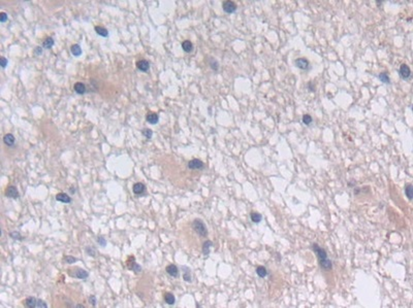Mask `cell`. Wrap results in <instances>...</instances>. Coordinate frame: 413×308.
I'll use <instances>...</instances> for the list:
<instances>
[{
  "label": "cell",
  "mask_w": 413,
  "mask_h": 308,
  "mask_svg": "<svg viewBox=\"0 0 413 308\" xmlns=\"http://www.w3.org/2000/svg\"><path fill=\"white\" fill-rule=\"evenodd\" d=\"M312 249L314 250V252L316 254V256H317L320 267L326 271H330L331 268H333V263H331V261L328 258L326 250L324 249H322V247H320L317 243L312 244Z\"/></svg>",
  "instance_id": "1"
},
{
  "label": "cell",
  "mask_w": 413,
  "mask_h": 308,
  "mask_svg": "<svg viewBox=\"0 0 413 308\" xmlns=\"http://www.w3.org/2000/svg\"><path fill=\"white\" fill-rule=\"evenodd\" d=\"M24 306L28 308H48V304L41 299L34 298V297H28L24 301Z\"/></svg>",
  "instance_id": "2"
},
{
  "label": "cell",
  "mask_w": 413,
  "mask_h": 308,
  "mask_svg": "<svg viewBox=\"0 0 413 308\" xmlns=\"http://www.w3.org/2000/svg\"><path fill=\"white\" fill-rule=\"evenodd\" d=\"M192 227H193V230L196 232L200 236L206 237V235H208V230H206V227L205 225V223H203L202 220H198V218L194 220L192 223Z\"/></svg>",
  "instance_id": "3"
},
{
  "label": "cell",
  "mask_w": 413,
  "mask_h": 308,
  "mask_svg": "<svg viewBox=\"0 0 413 308\" xmlns=\"http://www.w3.org/2000/svg\"><path fill=\"white\" fill-rule=\"evenodd\" d=\"M127 267L129 268L130 270L134 271L135 273H141V272H142V267H141V265H138L137 263H135V258L134 257H129V258H128Z\"/></svg>",
  "instance_id": "4"
},
{
  "label": "cell",
  "mask_w": 413,
  "mask_h": 308,
  "mask_svg": "<svg viewBox=\"0 0 413 308\" xmlns=\"http://www.w3.org/2000/svg\"><path fill=\"white\" fill-rule=\"evenodd\" d=\"M222 8H223V10L226 12V14H232V12H234L237 10L238 6L234 1L227 0V1H224L223 3H222Z\"/></svg>",
  "instance_id": "5"
},
{
  "label": "cell",
  "mask_w": 413,
  "mask_h": 308,
  "mask_svg": "<svg viewBox=\"0 0 413 308\" xmlns=\"http://www.w3.org/2000/svg\"><path fill=\"white\" fill-rule=\"evenodd\" d=\"M294 64L297 68L302 70H309L310 69V63L306 58H297L294 60Z\"/></svg>",
  "instance_id": "6"
},
{
  "label": "cell",
  "mask_w": 413,
  "mask_h": 308,
  "mask_svg": "<svg viewBox=\"0 0 413 308\" xmlns=\"http://www.w3.org/2000/svg\"><path fill=\"white\" fill-rule=\"evenodd\" d=\"M399 74H400V76H401V78H403V80H408V78L411 76V70H410L408 65L402 64L401 67H400V70H399Z\"/></svg>",
  "instance_id": "7"
},
{
  "label": "cell",
  "mask_w": 413,
  "mask_h": 308,
  "mask_svg": "<svg viewBox=\"0 0 413 308\" xmlns=\"http://www.w3.org/2000/svg\"><path fill=\"white\" fill-rule=\"evenodd\" d=\"M5 196L7 198H12V199H18L20 194L15 186H9L5 190Z\"/></svg>",
  "instance_id": "8"
},
{
  "label": "cell",
  "mask_w": 413,
  "mask_h": 308,
  "mask_svg": "<svg viewBox=\"0 0 413 308\" xmlns=\"http://www.w3.org/2000/svg\"><path fill=\"white\" fill-rule=\"evenodd\" d=\"M69 274L71 276H75V278H79V279H86V278H88V276H89V273L87 272V271H86L85 269H81V268L75 269L74 271V273L69 272Z\"/></svg>",
  "instance_id": "9"
},
{
  "label": "cell",
  "mask_w": 413,
  "mask_h": 308,
  "mask_svg": "<svg viewBox=\"0 0 413 308\" xmlns=\"http://www.w3.org/2000/svg\"><path fill=\"white\" fill-rule=\"evenodd\" d=\"M203 161L198 160V159H192L188 162V168L192 169V170H195V169H203Z\"/></svg>",
  "instance_id": "10"
},
{
  "label": "cell",
  "mask_w": 413,
  "mask_h": 308,
  "mask_svg": "<svg viewBox=\"0 0 413 308\" xmlns=\"http://www.w3.org/2000/svg\"><path fill=\"white\" fill-rule=\"evenodd\" d=\"M165 271H166V273L168 274L169 276H172V277L176 278V277L179 276V269H178L177 266L174 265V264L167 265L166 268H165Z\"/></svg>",
  "instance_id": "11"
},
{
  "label": "cell",
  "mask_w": 413,
  "mask_h": 308,
  "mask_svg": "<svg viewBox=\"0 0 413 308\" xmlns=\"http://www.w3.org/2000/svg\"><path fill=\"white\" fill-rule=\"evenodd\" d=\"M137 67L138 70L143 72H147L149 68H150V63L147 61V60H140V61L137 62Z\"/></svg>",
  "instance_id": "12"
},
{
  "label": "cell",
  "mask_w": 413,
  "mask_h": 308,
  "mask_svg": "<svg viewBox=\"0 0 413 308\" xmlns=\"http://www.w3.org/2000/svg\"><path fill=\"white\" fill-rule=\"evenodd\" d=\"M132 191L135 195H142L143 193L146 191V187H145V184H142V182H137V184H133Z\"/></svg>",
  "instance_id": "13"
},
{
  "label": "cell",
  "mask_w": 413,
  "mask_h": 308,
  "mask_svg": "<svg viewBox=\"0 0 413 308\" xmlns=\"http://www.w3.org/2000/svg\"><path fill=\"white\" fill-rule=\"evenodd\" d=\"M56 200L59 201V202L65 203V204H68V203L71 202V198H70L67 194H65V193H59V194H57Z\"/></svg>",
  "instance_id": "14"
},
{
  "label": "cell",
  "mask_w": 413,
  "mask_h": 308,
  "mask_svg": "<svg viewBox=\"0 0 413 308\" xmlns=\"http://www.w3.org/2000/svg\"><path fill=\"white\" fill-rule=\"evenodd\" d=\"M182 271H183V279H184L186 283H191L192 277H191V272H190L189 268L186 267V266H183Z\"/></svg>",
  "instance_id": "15"
},
{
  "label": "cell",
  "mask_w": 413,
  "mask_h": 308,
  "mask_svg": "<svg viewBox=\"0 0 413 308\" xmlns=\"http://www.w3.org/2000/svg\"><path fill=\"white\" fill-rule=\"evenodd\" d=\"M146 120H147V122L149 123V124L156 125L158 123V121H159V117L156 113H149L147 114V117H146Z\"/></svg>",
  "instance_id": "16"
},
{
  "label": "cell",
  "mask_w": 413,
  "mask_h": 308,
  "mask_svg": "<svg viewBox=\"0 0 413 308\" xmlns=\"http://www.w3.org/2000/svg\"><path fill=\"white\" fill-rule=\"evenodd\" d=\"M74 90H75V93H78L79 95H83V94H85L86 93V86L84 85L83 83H75V86H74Z\"/></svg>",
  "instance_id": "17"
},
{
  "label": "cell",
  "mask_w": 413,
  "mask_h": 308,
  "mask_svg": "<svg viewBox=\"0 0 413 308\" xmlns=\"http://www.w3.org/2000/svg\"><path fill=\"white\" fill-rule=\"evenodd\" d=\"M15 141H16V138H15V136H14L12 134H10V133H9V134H5V135H4V137H3V142H4L6 145H9V147H12V145L15 144Z\"/></svg>",
  "instance_id": "18"
},
{
  "label": "cell",
  "mask_w": 413,
  "mask_h": 308,
  "mask_svg": "<svg viewBox=\"0 0 413 308\" xmlns=\"http://www.w3.org/2000/svg\"><path fill=\"white\" fill-rule=\"evenodd\" d=\"M213 245V242L211 240H206V241L203 242V254L205 256H209L210 255V249Z\"/></svg>",
  "instance_id": "19"
},
{
  "label": "cell",
  "mask_w": 413,
  "mask_h": 308,
  "mask_svg": "<svg viewBox=\"0 0 413 308\" xmlns=\"http://www.w3.org/2000/svg\"><path fill=\"white\" fill-rule=\"evenodd\" d=\"M95 31H96V33L99 35V36H102V37H108L109 36V31L108 29H106L104 27H101V26H95Z\"/></svg>",
  "instance_id": "20"
},
{
  "label": "cell",
  "mask_w": 413,
  "mask_h": 308,
  "mask_svg": "<svg viewBox=\"0 0 413 308\" xmlns=\"http://www.w3.org/2000/svg\"><path fill=\"white\" fill-rule=\"evenodd\" d=\"M163 298H164L165 303H167L168 305H174L176 303V298H175V296L172 293H165L163 296Z\"/></svg>",
  "instance_id": "21"
},
{
  "label": "cell",
  "mask_w": 413,
  "mask_h": 308,
  "mask_svg": "<svg viewBox=\"0 0 413 308\" xmlns=\"http://www.w3.org/2000/svg\"><path fill=\"white\" fill-rule=\"evenodd\" d=\"M182 49L186 53H191L193 49V44L190 40H185L182 42Z\"/></svg>",
  "instance_id": "22"
},
{
  "label": "cell",
  "mask_w": 413,
  "mask_h": 308,
  "mask_svg": "<svg viewBox=\"0 0 413 308\" xmlns=\"http://www.w3.org/2000/svg\"><path fill=\"white\" fill-rule=\"evenodd\" d=\"M70 52L75 57H79L82 55V49L79 44H72L71 48H70Z\"/></svg>",
  "instance_id": "23"
},
{
  "label": "cell",
  "mask_w": 413,
  "mask_h": 308,
  "mask_svg": "<svg viewBox=\"0 0 413 308\" xmlns=\"http://www.w3.org/2000/svg\"><path fill=\"white\" fill-rule=\"evenodd\" d=\"M256 274H257L259 277L265 278L266 276L268 275V270H266V268L265 266H258V267L256 268Z\"/></svg>",
  "instance_id": "24"
},
{
  "label": "cell",
  "mask_w": 413,
  "mask_h": 308,
  "mask_svg": "<svg viewBox=\"0 0 413 308\" xmlns=\"http://www.w3.org/2000/svg\"><path fill=\"white\" fill-rule=\"evenodd\" d=\"M250 218H251V221H252L254 224H259L260 222L262 221V215L258 212H254V211L251 212Z\"/></svg>",
  "instance_id": "25"
},
{
  "label": "cell",
  "mask_w": 413,
  "mask_h": 308,
  "mask_svg": "<svg viewBox=\"0 0 413 308\" xmlns=\"http://www.w3.org/2000/svg\"><path fill=\"white\" fill-rule=\"evenodd\" d=\"M405 194H406L407 198L409 200H412L413 198V186L411 184H408L406 187H405Z\"/></svg>",
  "instance_id": "26"
},
{
  "label": "cell",
  "mask_w": 413,
  "mask_h": 308,
  "mask_svg": "<svg viewBox=\"0 0 413 308\" xmlns=\"http://www.w3.org/2000/svg\"><path fill=\"white\" fill-rule=\"evenodd\" d=\"M54 43H55L54 39L52 38V37H48V38H46V39L43 40V46L44 49H51L52 46H54Z\"/></svg>",
  "instance_id": "27"
},
{
  "label": "cell",
  "mask_w": 413,
  "mask_h": 308,
  "mask_svg": "<svg viewBox=\"0 0 413 308\" xmlns=\"http://www.w3.org/2000/svg\"><path fill=\"white\" fill-rule=\"evenodd\" d=\"M378 77L383 83H390V78H389L388 74L386 73V72H381V73L378 75Z\"/></svg>",
  "instance_id": "28"
},
{
  "label": "cell",
  "mask_w": 413,
  "mask_h": 308,
  "mask_svg": "<svg viewBox=\"0 0 413 308\" xmlns=\"http://www.w3.org/2000/svg\"><path fill=\"white\" fill-rule=\"evenodd\" d=\"M209 63H210V67L212 68V70H214V71H217V70H218V68H219V64H218V62H217L214 58H210V59H209Z\"/></svg>",
  "instance_id": "29"
},
{
  "label": "cell",
  "mask_w": 413,
  "mask_h": 308,
  "mask_svg": "<svg viewBox=\"0 0 413 308\" xmlns=\"http://www.w3.org/2000/svg\"><path fill=\"white\" fill-rule=\"evenodd\" d=\"M302 122L304 123L306 126H310L313 122L312 117H311L310 114H304V116H303V119H302Z\"/></svg>",
  "instance_id": "30"
},
{
  "label": "cell",
  "mask_w": 413,
  "mask_h": 308,
  "mask_svg": "<svg viewBox=\"0 0 413 308\" xmlns=\"http://www.w3.org/2000/svg\"><path fill=\"white\" fill-rule=\"evenodd\" d=\"M142 134L146 138H147V139H151L152 136H153V131L151 129H147V128H145V129L142 130Z\"/></svg>",
  "instance_id": "31"
},
{
  "label": "cell",
  "mask_w": 413,
  "mask_h": 308,
  "mask_svg": "<svg viewBox=\"0 0 413 308\" xmlns=\"http://www.w3.org/2000/svg\"><path fill=\"white\" fill-rule=\"evenodd\" d=\"M10 237H12V239H15V240H23V236L22 235L20 234V232H18V231H14V232H12L10 233Z\"/></svg>",
  "instance_id": "32"
},
{
  "label": "cell",
  "mask_w": 413,
  "mask_h": 308,
  "mask_svg": "<svg viewBox=\"0 0 413 308\" xmlns=\"http://www.w3.org/2000/svg\"><path fill=\"white\" fill-rule=\"evenodd\" d=\"M64 261L67 264H74V263L77 262L78 259L75 257H71V256H66V257H64Z\"/></svg>",
  "instance_id": "33"
},
{
  "label": "cell",
  "mask_w": 413,
  "mask_h": 308,
  "mask_svg": "<svg viewBox=\"0 0 413 308\" xmlns=\"http://www.w3.org/2000/svg\"><path fill=\"white\" fill-rule=\"evenodd\" d=\"M86 252L89 255V256H91V257H93V258H95L96 257V250L93 249V247H91V246H87L86 247Z\"/></svg>",
  "instance_id": "34"
},
{
  "label": "cell",
  "mask_w": 413,
  "mask_h": 308,
  "mask_svg": "<svg viewBox=\"0 0 413 308\" xmlns=\"http://www.w3.org/2000/svg\"><path fill=\"white\" fill-rule=\"evenodd\" d=\"M0 64H1L2 68H5V67H6V65L9 64V60H7L6 58H4V57H1V59H0Z\"/></svg>",
  "instance_id": "35"
},
{
  "label": "cell",
  "mask_w": 413,
  "mask_h": 308,
  "mask_svg": "<svg viewBox=\"0 0 413 308\" xmlns=\"http://www.w3.org/2000/svg\"><path fill=\"white\" fill-rule=\"evenodd\" d=\"M7 19H9V17H7V15L5 14V12H1V14H0V22L1 23L6 22Z\"/></svg>",
  "instance_id": "36"
},
{
  "label": "cell",
  "mask_w": 413,
  "mask_h": 308,
  "mask_svg": "<svg viewBox=\"0 0 413 308\" xmlns=\"http://www.w3.org/2000/svg\"><path fill=\"white\" fill-rule=\"evenodd\" d=\"M97 241H98V243L101 245V246H106V240L104 237H98Z\"/></svg>",
  "instance_id": "37"
},
{
  "label": "cell",
  "mask_w": 413,
  "mask_h": 308,
  "mask_svg": "<svg viewBox=\"0 0 413 308\" xmlns=\"http://www.w3.org/2000/svg\"><path fill=\"white\" fill-rule=\"evenodd\" d=\"M89 301H90V303H92L93 306H96V303H97V301H96V297L94 296V295H91L90 298H89Z\"/></svg>",
  "instance_id": "38"
},
{
  "label": "cell",
  "mask_w": 413,
  "mask_h": 308,
  "mask_svg": "<svg viewBox=\"0 0 413 308\" xmlns=\"http://www.w3.org/2000/svg\"><path fill=\"white\" fill-rule=\"evenodd\" d=\"M41 53H43V49H41L40 46H37V48L35 49V51H34V54L38 56V55H40Z\"/></svg>",
  "instance_id": "39"
},
{
  "label": "cell",
  "mask_w": 413,
  "mask_h": 308,
  "mask_svg": "<svg viewBox=\"0 0 413 308\" xmlns=\"http://www.w3.org/2000/svg\"><path fill=\"white\" fill-rule=\"evenodd\" d=\"M308 87H309V91H310V92H314V91H315L314 87H313L312 82H309V83H308Z\"/></svg>",
  "instance_id": "40"
},
{
  "label": "cell",
  "mask_w": 413,
  "mask_h": 308,
  "mask_svg": "<svg viewBox=\"0 0 413 308\" xmlns=\"http://www.w3.org/2000/svg\"><path fill=\"white\" fill-rule=\"evenodd\" d=\"M69 191H70V193H71V194H74V193H75V189H74V187H71V188L69 189Z\"/></svg>",
  "instance_id": "41"
}]
</instances>
